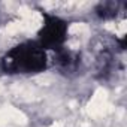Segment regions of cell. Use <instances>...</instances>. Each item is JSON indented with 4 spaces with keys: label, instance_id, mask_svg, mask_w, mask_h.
<instances>
[{
    "label": "cell",
    "instance_id": "obj_1",
    "mask_svg": "<svg viewBox=\"0 0 127 127\" xmlns=\"http://www.w3.org/2000/svg\"><path fill=\"white\" fill-rule=\"evenodd\" d=\"M48 67V54L37 40L17 43L0 60V70L6 75H33Z\"/></svg>",
    "mask_w": 127,
    "mask_h": 127
},
{
    "label": "cell",
    "instance_id": "obj_4",
    "mask_svg": "<svg viewBox=\"0 0 127 127\" xmlns=\"http://www.w3.org/2000/svg\"><path fill=\"white\" fill-rule=\"evenodd\" d=\"M97 15L103 20H109V18H114L117 15V6L115 3H100L97 6Z\"/></svg>",
    "mask_w": 127,
    "mask_h": 127
},
{
    "label": "cell",
    "instance_id": "obj_3",
    "mask_svg": "<svg viewBox=\"0 0 127 127\" xmlns=\"http://www.w3.org/2000/svg\"><path fill=\"white\" fill-rule=\"evenodd\" d=\"M54 64L57 66V69L63 73V75H72L75 72H78L79 64H81V57L78 52L61 48L58 51H55V57H54Z\"/></svg>",
    "mask_w": 127,
    "mask_h": 127
},
{
    "label": "cell",
    "instance_id": "obj_2",
    "mask_svg": "<svg viewBox=\"0 0 127 127\" xmlns=\"http://www.w3.org/2000/svg\"><path fill=\"white\" fill-rule=\"evenodd\" d=\"M43 24L40 30L37 32V42L39 45L48 51H58L61 48H64V42L67 40V32H69V24L63 18L42 12Z\"/></svg>",
    "mask_w": 127,
    "mask_h": 127
}]
</instances>
